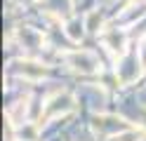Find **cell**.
I'll list each match as a JSON object with an SVG mask.
<instances>
[{"label": "cell", "mask_w": 146, "mask_h": 141, "mask_svg": "<svg viewBox=\"0 0 146 141\" xmlns=\"http://www.w3.org/2000/svg\"><path fill=\"white\" fill-rule=\"evenodd\" d=\"M17 73H19L21 78H26V80H40L42 75L47 73V68H45L42 64H38V61H21L17 66Z\"/></svg>", "instance_id": "obj_5"}, {"label": "cell", "mask_w": 146, "mask_h": 141, "mask_svg": "<svg viewBox=\"0 0 146 141\" xmlns=\"http://www.w3.org/2000/svg\"><path fill=\"white\" fill-rule=\"evenodd\" d=\"M68 66L73 71H80V73H92V71H97V66H99V61H97V56L92 54V52H71L68 56Z\"/></svg>", "instance_id": "obj_3"}, {"label": "cell", "mask_w": 146, "mask_h": 141, "mask_svg": "<svg viewBox=\"0 0 146 141\" xmlns=\"http://www.w3.org/2000/svg\"><path fill=\"white\" fill-rule=\"evenodd\" d=\"M137 75H139V56L137 54H125L120 61V68H118V78L123 82H132Z\"/></svg>", "instance_id": "obj_4"}, {"label": "cell", "mask_w": 146, "mask_h": 141, "mask_svg": "<svg viewBox=\"0 0 146 141\" xmlns=\"http://www.w3.org/2000/svg\"><path fill=\"white\" fill-rule=\"evenodd\" d=\"M35 139H38V127L35 125H29V122L19 125V129H17V141H35Z\"/></svg>", "instance_id": "obj_8"}, {"label": "cell", "mask_w": 146, "mask_h": 141, "mask_svg": "<svg viewBox=\"0 0 146 141\" xmlns=\"http://www.w3.org/2000/svg\"><path fill=\"white\" fill-rule=\"evenodd\" d=\"M102 40H104V45L113 54H125V33H120V31H106L102 35Z\"/></svg>", "instance_id": "obj_6"}, {"label": "cell", "mask_w": 146, "mask_h": 141, "mask_svg": "<svg viewBox=\"0 0 146 141\" xmlns=\"http://www.w3.org/2000/svg\"><path fill=\"white\" fill-rule=\"evenodd\" d=\"M83 28H85V26L80 24L78 19H73V21H68V24H66V33H68V38H71L73 42H78L80 38H83V33H85Z\"/></svg>", "instance_id": "obj_9"}, {"label": "cell", "mask_w": 146, "mask_h": 141, "mask_svg": "<svg viewBox=\"0 0 146 141\" xmlns=\"http://www.w3.org/2000/svg\"><path fill=\"white\" fill-rule=\"evenodd\" d=\"M144 139H146V132H141V129H134V127H130V129L120 132V134L111 136V141H144Z\"/></svg>", "instance_id": "obj_7"}, {"label": "cell", "mask_w": 146, "mask_h": 141, "mask_svg": "<svg viewBox=\"0 0 146 141\" xmlns=\"http://www.w3.org/2000/svg\"><path fill=\"white\" fill-rule=\"evenodd\" d=\"M76 108V99L71 97L68 92H59L50 97L45 101V108H42V118L45 120H52V118H59V115H66Z\"/></svg>", "instance_id": "obj_1"}, {"label": "cell", "mask_w": 146, "mask_h": 141, "mask_svg": "<svg viewBox=\"0 0 146 141\" xmlns=\"http://www.w3.org/2000/svg\"><path fill=\"white\" fill-rule=\"evenodd\" d=\"M92 125H94V129L99 132V134H106L108 139L132 127V125H127L125 120L115 118V115H94V118H92Z\"/></svg>", "instance_id": "obj_2"}, {"label": "cell", "mask_w": 146, "mask_h": 141, "mask_svg": "<svg viewBox=\"0 0 146 141\" xmlns=\"http://www.w3.org/2000/svg\"><path fill=\"white\" fill-rule=\"evenodd\" d=\"M87 31H92V33H99V28H102V14L99 12H92L87 17V24H85Z\"/></svg>", "instance_id": "obj_10"}, {"label": "cell", "mask_w": 146, "mask_h": 141, "mask_svg": "<svg viewBox=\"0 0 146 141\" xmlns=\"http://www.w3.org/2000/svg\"><path fill=\"white\" fill-rule=\"evenodd\" d=\"M141 56H144V61H146V38H144V42H141Z\"/></svg>", "instance_id": "obj_11"}]
</instances>
